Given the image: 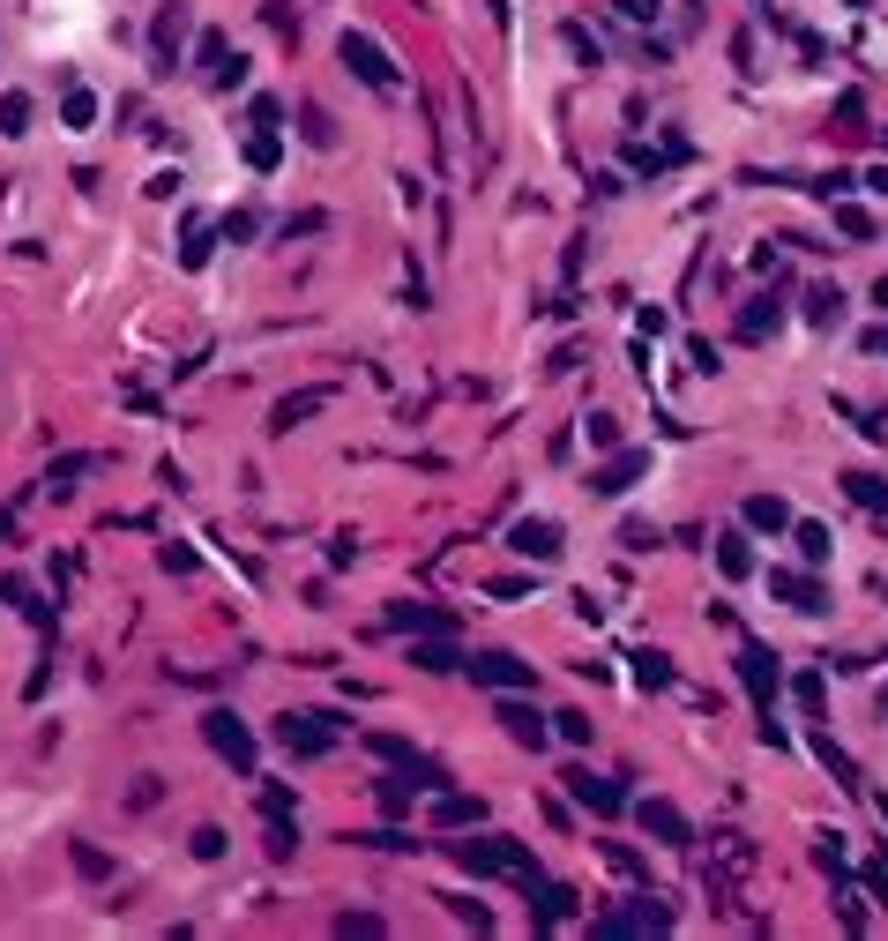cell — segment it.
Listing matches in <instances>:
<instances>
[{"mask_svg": "<svg viewBox=\"0 0 888 941\" xmlns=\"http://www.w3.org/2000/svg\"><path fill=\"white\" fill-rule=\"evenodd\" d=\"M456 867L463 874H538V860H530V844L516 837H478V844H456Z\"/></svg>", "mask_w": 888, "mask_h": 941, "instance_id": "obj_1", "label": "cell"}, {"mask_svg": "<svg viewBox=\"0 0 888 941\" xmlns=\"http://www.w3.org/2000/svg\"><path fill=\"white\" fill-rule=\"evenodd\" d=\"M276 740H284V755H299V763H321V755L336 747V718H321V710H284V718H276Z\"/></svg>", "mask_w": 888, "mask_h": 941, "instance_id": "obj_2", "label": "cell"}, {"mask_svg": "<svg viewBox=\"0 0 888 941\" xmlns=\"http://www.w3.org/2000/svg\"><path fill=\"white\" fill-rule=\"evenodd\" d=\"M344 68L359 75V83H367V90H396V60H389V46H381V38H367V30H344Z\"/></svg>", "mask_w": 888, "mask_h": 941, "instance_id": "obj_3", "label": "cell"}, {"mask_svg": "<svg viewBox=\"0 0 888 941\" xmlns=\"http://www.w3.org/2000/svg\"><path fill=\"white\" fill-rule=\"evenodd\" d=\"M463 672L478 680V688H494V695H523L530 680H538V672L523 666L516 650H478V658H463Z\"/></svg>", "mask_w": 888, "mask_h": 941, "instance_id": "obj_4", "label": "cell"}, {"mask_svg": "<svg viewBox=\"0 0 888 941\" xmlns=\"http://www.w3.org/2000/svg\"><path fill=\"white\" fill-rule=\"evenodd\" d=\"M202 740L217 747V755H224L232 769H254V763H262V747H254V733H247L240 718H232V710H209V718H202Z\"/></svg>", "mask_w": 888, "mask_h": 941, "instance_id": "obj_5", "label": "cell"}, {"mask_svg": "<svg viewBox=\"0 0 888 941\" xmlns=\"http://www.w3.org/2000/svg\"><path fill=\"white\" fill-rule=\"evenodd\" d=\"M672 927V912L657 904V896H635V912H605V919H591V934H665Z\"/></svg>", "mask_w": 888, "mask_h": 941, "instance_id": "obj_6", "label": "cell"}, {"mask_svg": "<svg viewBox=\"0 0 888 941\" xmlns=\"http://www.w3.org/2000/svg\"><path fill=\"white\" fill-rule=\"evenodd\" d=\"M635 815H642V830H650L657 844H672V852H687V844H694V822L680 815L672 799H635Z\"/></svg>", "mask_w": 888, "mask_h": 941, "instance_id": "obj_7", "label": "cell"}, {"mask_svg": "<svg viewBox=\"0 0 888 941\" xmlns=\"http://www.w3.org/2000/svg\"><path fill=\"white\" fill-rule=\"evenodd\" d=\"M419 785H441V769H396V777H381V785H373L381 815L403 822V815H411V799H419Z\"/></svg>", "mask_w": 888, "mask_h": 941, "instance_id": "obj_8", "label": "cell"}, {"mask_svg": "<svg viewBox=\"0 0 888 941\" xmlns=\"http://www.w3.org/2000/svg\"><path fill=\"white\" fill-rule=\"evenodd\" d=\"M195 60H202V75H209V83H217V90H232V83H240V52H232V38H224V30H202L195 38Z\"/></svg>", "mask_w": 888, "mask_h": 941, "instance_id": "obj_9", "label": "cell"}, {"mask_svg": "<svg viewBox=\"0 0 888 941\" xmlns=\"http://www.w3.org/2000/svg\"><path fill=\"white\" fill-rule=\"evenodd\" d=\"M642 471H650V456H642V448H619V456H605V464L591 471V494L619 501V494H627V486L642 478Z\"/></svg>", "mask_w": 888, "mask_h": 941, "instance_id": "obj_10", "label": "cell"}, {"mask_svg": "<svg viewBox=\"0 0 888 941\" xmlns=\"http://www.w3.org/2000/svg\"><path fill=\"white\" fill-rule=\"evenodd\" d=\"M740 680H746V695L762 702V718H769V702H777V680H784V672H777V650L746 643V650H740Z\"/></svg>", "mask_w": 888, "mask_h": 941, "instance_id": "obj_11", "label": "cell"}, {"mask_svg": "<svg viewBox=\"0 0 888 941\" xmlns=\"http://www.w3.org/2000/svg\"><path fill=\"white\" fill-rule=\"evenodd\" d=\"M560 785H568L575 807H591V815H619V807H627V793H619L613 777H591V769H568Z\"/></svg>", "mask_w": 888, "mask_h": 941, "instance_id": "obj_12", "label": "cell"}, {"mask_svg": "<svg viewBox=\"0 0 888 941\" xmlns=\"http://www.w3.org/2000/svg\"><path fill=\"white\" fill-rule=\"evenodd\" d=\"M769 598H784L791 613H821V605H829V591H821L814 575H799V569H769Z\"/></svg>", "mask_w": 888, "mask_h": 941, "instance_id": "obj_13", "label": "cell"}, {"mask_svg": "<svg viewBox=\"0 0 888 941\" xmlns=\"http://www.w3.org/2000/svg\"><path fill=\"white\" fill-rule=\"evenodd\" d=\"M508 545H516L523 561H560V523H545V516H523L516 531H508Z\"/></svg>", "mask_w": 888, "mask_h": 941, "instance_id": "obj_14", "label": "cell"}, {"mask_svg": "<svg viewBox=\"0 0 888 941\" xmlns=\"http://www.w3.org/2000/svg\"><path fill=\"white\" fill-rule=\"evenodd\" d=\"M329 397H336V389H299V397H284L270 411V426H276V434H292V426H306L314 411H329Z\"/></svg>", "mask_w": 888, "mask_h": 941, "instance_id": "obj_15", "label": "cell"}, {"mask_svg": "<svg viewBox=\"0 0 888 941\" xmlns=\"http://www.w3.org/2000/svg\"><path fill=\"white\" fill-rule=\"evenodd\" d=\"M523 890L538 896V927H560V919L575 912V890H560V882H545V874H523Z\"/></svg>", "mask_w": 888, "mask_h": 941, "instance_id": "obj_16", "label": "cell"}, {"mask_svg": "<svg viewBox=\"0 0 888 941\" xmlns=\"http://www.w3.org/2000/svg\"><path fill=\"white\" fill-rule=\"evenodd\" d=\"M500 725H508V740H523V747H545V718L530 710V702H516V695L500 702Z\"/></svg>", "mask_w": 888, "mask_h": 941, "instance_id": "obj_17", "label": "cell"}, {"mask_svg": "<svg viewBox=\"0 0 888 941\" xmlns=\"http://www.w3.org/2000/svg\"><path fill=\"white\" fill-rule=\"evenodd\" d=\"M777 322H784V307H777V299H746V307H740V337H746V345L777 337Z\"/></svg>", "mask_w": 888, "mask_h": 941, "instance_id": "obj_18", "label": "cell"}, {"mask_svg": "<svg viewBox=\"0 0 888 941\" xmlns=\"http://www.w3.org/2000/svg\"><path fill=\"white\" fill-rule=\"evenodd\" d=\"M187 8H179V0H165V8H157V23H149V38H157V52H165V60H173L179 52V38H187Z\"/></svg>", "mask_w": 888, "mask_h": 941, "instance_id": "obj_19", "label": "cell"}, {"mask_svg": "<svg viewBox=\"0 0 888 941\" xmlns=\"http://www.w3.org/2000/svg\"><path fill=\"white\" fill-rule=\"evenodd\" d=\"M746 523L777 539V531H791V508H784V501H777V494H754V501H746Z\"/></svg>", "mask_w": 888, "mask_h": 941, "instance_id": "obj_20", "label": "cell"}, {"mask_svg": "<svg viewBox=\"0 0 888 941\" xmlns=\"http://www.w3.org/2000/svg\"><path fill=\"white\" fill-rule=\"evenodd\" d=\"M389 628H419V636H448L456 620H448V613H433V605H396V613H389Z\"/></svg>", "mask_w": 888, "mask_h": 941, "instance_id": "obj_21", "label": "cell"}, {"mask_svg": "<svg viewBox=\"0 0 888 941\" xmlns=\"http://www.w3.org/2000/svg\"><path fill=\"white\" fill-rule=\"evenodd\" d=\"M807 322H814V329L843 322V292H837V284H814V292H807Z\"/></svg>", "mask_w": 888, "mask_h": 941, "instance_id": "obj_22", "label": "cell"}, {"mask_svg": "<svg viewBox=\"0 0 888 941\" xmlns=\"http://www.w3.org/2000/svg\"><path fill=\"white\" fill-rule=\"evenodd\" d=\"M478 815H486V807L463 799V793H441V799H433V822H441V830H463V822H478Z\"/></svg>", "mask_w": 888, "mask_h": 941, "instance_id": "obj_23", "label": "cell"}, {"mask_svg": "<svg viewBox=\"0 0 888 941\" xmlns=\"http://www.w3.org/2000/svg\"><path fill=\"white\" fill-rule=\"evenodd\" d=\"M843 494L859 501V508H888V478H874V471H851V478H843Z\"/></svg>", "mask_w": 888, "mask_h": 941, "instance_id": "obj_24", "label": "cell"}, {"mask_svg": "<svg viewBox=\"0 0 888 941\" xmlns=\"http://www.w3.org/2000/svg\"><path fill=\"white\" fill-rule=\"evenodd\" d=\"M276 157H284L276 127H254V135H247V165H254V173H276Z\"/></svg>", "mask_w": 888, "mask_h": 941, "instance_id": "obj_25", "label": "cell"}, {"mask_svg": "<svg viewBox=\"0 0 888 941\" xmlns=\"http://www.w3.org/2000/svg\"><path fill=\"white\" fill-rule=\"evenodd\" d=\"M716 569L732 575V583H740V575H754V553H746V539H716Z\"/></svg>", "mask_w": 888, "mask_h": 941, "instance_id": "obj_26", "label": "cell"}, {"mask_svg": "<svg viewBox=\"0 0 888 941\" xmlns=\"http://www.w3.org/2000/svg\"><path fill=\"white\" fill-rule=\"evenodd\" d=\"M635 680L642 688H672V658L665 650H635Z\"/></svg>", "mask_w": 888, "mask_h": 941, "instance_id": "obj_27", "label": "cell"}, {"mask_svg": "<svg viewBox=\"0 0 888 941\" xmlns=\"http://www.w3.org/2000/svg\"><path fill=\"white\" fill-rule=\"evenodd\" d=\"M411 666H426V672H463V658H456V650H448L441 636H433V643H419V650H411Z\"/></svg>", "mask_w": 888, "mask_h": 941, "instance_id": "obj_28", "label": "cell"}, {"mask_svg": "<svg viewBox=\"0 0 888 941\" xmlns=\"http://www.w3.org/2000/svg\"><path fill=\"white\" fill-rule=\"evenodd\" d=\"M373 755H381V763H396V769H433V763H426V755H411V747H403V740H389V733H373Z\"/></svg>", "mask_w": 888, "mask_h": 941, "instance_id": "obj_29", "label": "cell"}, {"mask_svg": "<svg viewBox=\"0 0 888 941\" xmlns=\"http://www.w3.org/2000/svg\"><path fill=\"white\" fill-rule=\"evenodd\" d=\"M791 539H799V561H829V531H821V523H791Z\"/></svg>", "mask_w": 888, "mask_h": 941, "instance_id": "obj_30", "label": "cell"}, {"mask_svg": "<svg viewBox=\"0 0 888 941\" xmlns=\"http://www.w3.org/2000/svg\"><path fill=\"white\" fill-rule=\"evenodd\" d=\"M0 135H30V98H23V90L0 98Z\"/></svg>", "mask_w": 888, "mask_h": 941, "instance_id": "obj_31", "label": "cell"}, {"mask_svg": "<svg viewBox=\"0 0 888 941\" xmlns=\"http://www.w3.org/2000/svg\"><path fill=\"white\" fill-rule=\"evenodd\" d=\"M60 120H68V127H90V120H98V98L68 83V98H60Z\"/></svg>", "mask_w": 888, "mask_h": 941, "instance_id": "obj_32", "label": "cell"}, {"mask_svg": "<svg viewBox=\"0 0 888 941\" xmlns=\"http://www.w3.org/2000/svg\"><path fill=\"white\" fill-rule=\"evenodd\" d=\"M814 755H821L829 769H837V777L851 785V793H859V769H851V755H843V747H829V733H814Z\"/></svg>", "mask_w": 888, "mask_h": 941, "instance_id": "obj_33", "label": "cell"}, {"mask_svg": "<svg viewBox=\"0 0 888 941\" xmlns=\"http://www.w3.org/2000/svg\"><path fill=\"white\" fill-rule=\"evenodd\" d=\"M179 262H187V270L209 262V224H202V217H187V248H179Z\"/></svg>", "mask_w": 888, "mask_h": 941, "instance_id": "obj_34", "label": "cell"}, {"mask_svg": "<svg viewBox=\"0 0 888 941\" xmlns=\"http://www.w3.org/2000/svg\"><path fill=\"white\" fill-rule=\"evenodd\" d=\"M90 464H98V456H60L46 486H52V494H68V486H75V478H82V471H90Z\"/></svg>", "mask_w": 888, "mask_h": 941, "instance_id": "obj_35", "label": "cell"}, {"mask_svg": "<svg viewBox=\"0 0 888 941\" xmlns=\"http://www.w3.org/2000/svg\"><path fill=\"white\" fill-rule=\"evenodd\" d=\"M299 120H306V143H314V149H336V127H329V113H321V105H306Z\"/></svg>", "mask_w": 888, "mask_h": 941, "instance_id": "obj_36", "label": "cell"}, {"mask_svg": "<svg viewBox=\"0 0 888 941\" xmlns=\"http://www.w3.org/2000/svg\"><path fill=\"white\" fill-rule=\"evenodd\" d=\"M837 232H843V240H874V217L851 210V202H837Z\"/></svg>", "mask_w": 888, "mask_h": 941, "instance_id": "obj_37", "label": "cell"}, {"mask_svg": "<svg viewBox=\"0 0 888 941\" xmlns=\"http://www.w3.org/2000/svg\"><path fill=\"white\" fill-rule=\"evenodd\" d=\"M583 434H591V448H613V442H619V419H613V411H591V419H583Z\"/></svg>", "mask_w": 888, "mask_h": 941, "instance_id": "obj_38", "label": "cell"}, {"mask_svg": "<svg viewBox=\"0 0 888 941\" xmlns=\"http://www.w3.org/2000/svg\"><path fill=\"white\" fill-rule=\"evenodd\" d=\"M75 874H82V882H105L113 867H105V852H98V844H75Z\"/></svg>", "mask_w": 888, "mask_h": 941, "instance_id": "obj_39", "label": "cell"}, {"mask_svg": "<svg viewBox=\"0 0 888 941\" xmlns=\"http://www.w3.org/2000/svg\"><path fill=\"white\" fill-rule=\"evenodd\" d=\"M553 725H560V740H568V747H591V718H583V710H560Z\"/></svg>", "mask_w": 888, "mask_h": 941, "instance_id": "obj_40", "label": "cell"}, {"mask_svg": "<svg viewBox=\"0 0 888 941\" xmlns=\"http://www.w3.org/2000/svg\"><path fill=\"white\" fill-rule=\"evenodd\" d=\"M336 934H359V941H373V934H381V919H373V912H344V919H336Z\"/></svg>", "mask_w": 888, "mask_h": 941, "instance_id": "obj_41", "label": "cell"}, {"mask_svg": "<svg viewBox=\"0 0 888 941\" xmlns=\"http://www.w3.org/2000/svg\"><path fill=\"white\" fill-rule=\"evenodd\" d=\"M837 120H843V135H859V120H866V98H859V90L837 98Z\"/></svg>", "mask_w": 888, "mask_h": 941, "instance_id": "obj_42", "label": "cell"}, {"mask_svg": "<svg viewBox=\"0 0 888 941\" xmlns=\"http://www.w3.org/2000/svg\"><path fill=\"white\" fill-rule=\"evenodd\" d=\"M262 815H270V822H292V793H284V785H270V793H262Z\"/></svg>", "mask_w": 888, "mask_h": 941, "instance_id": "obj_43", "label": "cell"}, {"mask_svg": "<svg viewBox=\"0 0 888 941\" xmlns=\"http://www.w3.org/2000/svg\"><path fill=\"white\" fill-rule=\"evenodd\" d=\"M195 860H224V830H195Z\"/></svg>", "mask_w": 888, "mask_h": 941, "instance_id": "obj_44", "label": "cell"}, {"mask_svg": "<svg viewBox=\"0 0 888 941\" xmlns=\"http://www.w3.org/2000/svg\"><path fill=\"white\" fill-rule=\"evenodd\" d=\"M814 860H821L829 874H843V837H821V844H814Z\"/></svg>", "mask_w": 888, "mask_h": 941, "instance_id": "obj_45", "label": "cell"}, {"mask_svg": "<svg viewBox=\"0 0 888 941\" xmlns=\"http://www.w3.org/2000/svg\"><path fill=\"white\" fill-rule=\"evenodd\" d=\"M456 919H463V927H478V934L494 927V912H486V904H470V896H463V904H456Z\"/></svg>", "mask_w": 888, "mask_h": 941, "instance_id": "obj_46", "label": "cell"}, {"mask_svg": "<svg viewBox=\"0 0 888 941\" xmlns=\"http://www.w3.org/2000/svg\"><path fill=\"white\" fill-rule=\"evenodd\" d=\"M619 16H627V23H650V16H657V0H619Z\"/></svg>", "mask_w": 888, "mask_h": 941, "instance_id": "obj_47", "label": "cell"}, {"mask_svg": "<svg viewBox=\"0 0 888 941\" xmlns=\"http://www.w3.org/2000/svg\"><path fill=\"white\" fill-rule=\"evenodd\" d=\"M8 598H23V583H8V575H0V605H8Z\"/></svg>", "mask_w": 888, "mask_h": 941, "instance_id": "obj_48", "label": "cell"}, {"mask_svg": "<svg viewBox=\"0 0 888 941\" xmlns=\"http://www.w3.org/2000/svg\"><path fill=\"white\" fill-rule=\"evenodd\" d=\"M866 351H888V329H874V337H866Z\"/></svg>", "mask_w": 888, "mask_h": 941, "instance_id": "obj_49", "label": "cell"}, {"mask_svg": "<svg viewBox=\"0 0 888 941\" xmlns=\"http://www.w3.org/2000/svg\"><path fill=\"white\" fill-rule=\"evenodd\" d=\"M874 187H881V195H888V165H881V173H874Z\"/></svg>", "mask_w": 888, "mask_h": 941, "instance_id": "obj_50", "label": "cell"}, {"mask_svg": "<svg viewBox=\"0 0 888 941\" xmlns=\"http://www.w3.org/2000/svg\"><path fill=\"white\" fill-rule=\"evenodd\" d=\"M881 718H888V688H881Z\"/></svg>", "mask_w": 888, "mask_h": 941, "instance_id": "obj_51", "label": "cell"}]
</instances>
